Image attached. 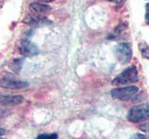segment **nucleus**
Returning a JSON list of instances; mask_svg holds the SVG:
<instances>
[{
    "mask_svg": "<svg viewBox=\"0 0 149 139\" xmlns=\"http://www.w3.org/2000/svg\"><path fill=\"white\" fill-rule=\"evenodd\" d=\"M0 139H2V138H0Z\"/></svg>",
    "mask_w": 149,
    "mask_h": 139,
    "instance_id": "nucleus-20",
    "label": "nucleus"
},
{
    "mask_svg": "<svg viewBox=\"0 0 149 139\" xmlns=\"http://www.w3.org/2000/svg\"><path fill=\"white\" fill-rule=\"evenodd\" d=\"M130 139H146V136H143L142 133H135L132 136Z\"/></svg>",
    "mask_w": 149,
    "mask_h": 139,
    "instance_id": "nucleus-16",
    "label": "nucleus"
},
{
    "mask_svg": "<svg viewBox=\"0 0 149 139\" xmlns=\"http://www.w3.org/2000/svg\"><path fill=\"white\" fill-rule=\"evenodd\" d=\"M139 92V88L135 85H127L125 87L121 88H116L111 91V96L113 98L122 100V101H128L132 99L133 97L137 95Z\"/></svg>",
    "mask_w": 149,
    "mask_h": 139,
    "instance_id": "nucleus-2",
    "label": "nucleus"
},
{
    "mask_svg": "<svg viewBox=\"0 0 149 139\" xmlns=\"http://www.w3.org/2000/svg\"><path fill=\"white\" fill-rule=\"evenodd\" d=\"M149 116V105L142 104L132 107L128 114V120L132 122H139Z\"/></svg>",
    "mask_w": 149,
    "mask_h": 139,
    "instance_id": "nucleus-4",
    "label": "nucleus"
},
{
    "mask_svg": "<svg viewBox=\"0 0 149 139\" xmlns=\"http://www.w3.org/2000/svg\"><path fill=\"white\" fill-rule=\"evenodd\" d=\"M24 22L26 24L30 25L32 27H40V26H45L49 25L51 23V21L48 18L41 15H35V16H30L27 19H25Z\"/></svg>",
    "mask_w": 149,
    "mask_h": 139,
    "instance_id": "nucleus-7",
    "label": "nucleus"
},
{
    "mask_svg": "<svg viewBox=\"0 0 149 139\" xmlns=\"http://www.w3.org/2000/svg\"><path fill=\"white\" fill-rule=\"evenodd\" d=\"M107 1H110V2H116V1H118V0H107Z\"/></svg>",
    "mask_w": 149,
    "mask_h": 139,
    "instance_id": "nucleus-19",
    "label": "nucleus"
},
{
    "mask_svg": "<svg viewBox=\"0 0 149 139\" xmlns=\"http://www.w3.org/2000/svg\"><path fill=\"white\" fill-rule=\"evenodd\" d=\"M138 81V71L135 66H130L116 76L112 85H129Z\"/></svg>",
    "mask_w": 149,
    "mask_h": 139,
    "instance_id": "nucleus-1",
    "label": "nucleus"
},
{
    "mask_svg": "<svg viewBox=\"0 0 149 139\" xmlns=\"http://www.w3.org/2000/svg\"><path fill=\"white\" fill-rule=\"evenodd\" d=\"M6 133H7L6 130L3 129V128H0V136H4V134H6Z\"/></svg>",
    "mask_w": 149,
    "mask_h": 139,
    "instance_id": "nucleus-17",
    "label": "nucleus"
},
{
    "mask_svg": "<svg viewBox=\"0 0 149 139\" xmlns=\"http://www.w3.org/2000/svg\"><path fill=\"white\" fill-rule=\"evenodd\" d=\"M127 27V25L126 24H124V23H121V24H119L118 27L116 28V29L114 30V32H113V34L112 35H109V38L110 39H113V38H116V36H118L121 32H122L125 28Z\"/></svg>",
    "mask_w": 149,
    "mask_h": 139,
    "instance_id": "nucleus-12",
    "label": "nucleus"
},
{
    "mask_svg": "<svg viewBox=\"0 0 149 139\" xmlns=\"http://www.w3.org/2000/svg\"><path fill=\"white\" fill-rule=\"evenodd\" d=\"M139 129L141 130V131L144 132V133H149V120H147V122H144L143 123H142L139 126Z\"/></svg>",
    "mask_w": 149,
    "mask_h": 139,
    "instance_id": "nucleus-14",
    "label": "nucleus"
},
{
    "mask_svg": "<svg viewBox=\"0 0 149 139\" xmlns=\"http://www.w3.org/2000/svg\"><path fill=\"white\" fill-rule=\"evenodd\" d=\"M22 63H23V60L22 58H15V59H13V61L11 62L10 68L13 70V72L19 73L22 70Z\"/></svg>",
    "mask_w": 149,
    "mask_h": 139,
    "instance_id": "nucleus-10",
    "label": "nucleus"
},
{
    "mask_svg": "<svg viewBox=\"0 0 149 139\" xmlns=\"http://www.w3.org/2000/svg\"><path fill=\"white\" fill-rule=\"evenodd\" d=\"M37 1H39L40 3H49V2L55 1V0H37Z\"/></svg>",
    "mask_w": 149,
    "mask_h": 139,
    "instance_id": "nucleus-18",
    "label": "nucleus"
},
{
    "mask_svg": "<svg viewBox=\"0 0 149 139\" xmlns=\"http://www.w3.org/2000/svg\"><path fill=\"white\" fill-rule=\"evenodd\" d=\"M36 139H58L57 133H41Z\"/></svg>",
    "mask_w": 149,
    "mask_h": 139,
    "instance_id": "nucleus-13",
    "label": "nucleus"
},
{
    "mask_svg": "<svg viewBox=\"0 0 149 139\" xmlns=\"http://www.w3.org/2000/svg\"><path fill=\"white\" fill-rule=\"evenodd\" d=\"M29 85V83L25 81L16 80V79L5 77L0 80V86L7 89H21V88H25Z\"/></svg>",
    "mask_w": 149,
    "mask_h": 139,
    "instance_id": "nucleus-5",
    "label": "nucleus"
},
{
    "mask_svg": "<svg viewBox=\"0 0 149 139\" xmlns=\"http://www.w3.org/2000/svg\"><path fill=\"white\" fill-rule=\"evenodd\" d=\"M146 22L149 25V3L146 6Z\"/></svg>",
    "mask_w": 149,
    "mask_h": 139,
    "instance_id": "nucleus-15",
    "label": "nucleus"
},
{
    "mask_svg": "<svg viewBox=\"0 0 149 139\" xmlns=\"http://www.w3.org/2000/svg\"><path fill=\"white\" fill-rule=\"evenodd\" d=\"M30 9H31V11H33L36 14H43V13H47L50 11L51 8L44 3L36 2V3H32L30 5Z\"/></svg>",
    "mask_w": 149,
    "mask_h": 139,
    "instance_id": "nucleus-9",
    "label": "nucleus"
},
{
    "mask_svg": "<svg viewBox=\"0 0 149 139\" xmlns=\"http://www.w3.org/2000/svg\"><path fill=\"white\" fill-rule=\"evenodd\" d=\"M114 54L118 61L121 64H127L132 57V46L128 43H120L115 47Z\"/></svg>",
    "mask_w": 149,
    "mask_h": 139,
    "instance_id": "nucleus-3",
    "label": "nucleus"
},
{
    "mask_svg": "<svg viewBox=\"0 0 149 139\" xmlns=\"http://www.w3.org/2000/svg\"><path fill=\"white\" fill-rule=\"evenodd\" d=\"M23 102L22 96H11L0 94V105L2 106H15Z\"/></svg>",
    "mask_w": 149,
    "mask_h": 139,
    "instance_id": "nucleus-8",
    "label": "nucleus"
},
{
    "mask_svg": "<svg viewBox=\"0 0 149 139\" xmlns=\"http://www.w3.org/2000/svg\"><path fill=\"white\" fill-rule=\"evenodd\" d=\"M20 52L24 57H34L39 53V49L32 42L23 41L20 45Z\"/></svg>",
    "mask_w": 149,
    "mask_h": 139,
    "instance_id": "nucleus-6",
    "label": "nucleus"
},
{
    "mask_svg": "<svg viewBox=\"0 0 149 139\" xmlns=\"http://www.w3.org/2000/svg\"><path fill=\"white\" fill-rule=\"evenodd\" d=\"M139 49H140V52H141V55L142 57L146 58V59H149V46L146 43H140L139 44Z\"/></svg>",
    "mask_w": 149,
    "mask_h": 139,
    "instance_id": "nucleus-11",
    "label": "nucleus"
}]
</instances>
